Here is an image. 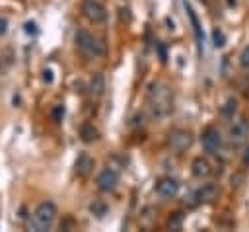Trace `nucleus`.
Returning a JSON list of instances; mask_svg holds the SVG:
<instances>
[{
  "instance_id": "obj_1",
  "label": "nucleus",
  "mask_w": 249,
  "mask_h": 232,
  "mask_svg": "<svg viewBox=\"0 0 249 232\" xmlns=\"http://www.w3.org/2000/svg\"><path fill=\"white\" fill-rule=\"evenodd\" d=\"M148 107L152 117L156 119H163L173 111V92L167 84L163 82H154L148 88Z\"/></svg>"
},
{
  "instance_id": "obj_2",
  "label": "nucleus",
  "mask_w": 249,
  "mask_h": 232,
  "mask_svg": "<svg viewBox=\"0 0 249 232\" xmlns=\"http://www.w3.org/2000/svg\"><path fill=\"white\" fill-rule=\"evenodd\" d=\"M74 41H76V47L89 58H99L105 55V43L97 37H93L89 31L86 29H78L76 35H74Z\"/></svg>"
},
{
  "instance_id": "obj_3",
  "label": "nucleus",
  "mask_w": 249,
  "mask_h": 232,
  "mask_svg": "<svg viewBox=\"0 0 249 232\" xmlns=\"http://www.w3.org/2000/svg\"><path fill=\"white\" fill-rule=\"evenodd\" d=\"M54 218H56V207H54V203L43 201V203H39L35 207L33 216H31V224H33V228L37 232H47L54 224Z\"/></svg>"
},
{
  "instance_id": "obj_4",
  "label": "nucleus",
  "mask_w": 249,
  "mask_h": 232,
  "mask_svg": "<svg viewBox=\"0 0 249 232\" xmlns=\"http://www.w3.org/2000/svg\"><path fill=\"white\" fill-rule=\"evenodd\" d=\"M228 136H230V142H231L233 146L245 144V140L249 138V121H247L245 117H239L237 121H233V123L230 125Z\"/></svg>"
},
{
  "instance_id": "obj_5",
  "label": "nucleus",
  "mask_w": 249,
  "mask_h": 232,
  "mask_svg": "<svg viewBox=\"0 0 249 232\" xmlns=\"http://www.w3.org/2000/svg\"><path fill=\"white\" fill-rule=\"evenodd\" d=\"M167 144L173 152H185L193 144V135L185 129H175L167 135Z\"/></svg>"
},
{
  "instance_id": "obj_6",
  "label": "nucleus",
  "mask_w": 249,
  "mask_h": 232,
  "mask_svg": "<svg viewBox=\"0 0 249 232\" xmlns=\"http://www.w3.org/2000/svg\"><path fill=\"white\" fill-rule=\"evenodd\" d=\"M82 14L91 23H103L107 19V10L99 0H84L82 2Z\"/></svg>"
},
{
  "instance_id": "obj_7",
  "label": "nucleus",
  "mask_w": 249,
  "mask_h": 232,
  "mask_svg": "<svg viewBox=\"0 0 249 232\" xmlns=\"http://www.w3.org/2000/svg\"><path fill=\"white\" fill-rule=\"evenodd\" d=\"M200 142H202V146H204V150H206L208 154H214V156H216V154L222 152V135H220V131L214 129V127H206V129L202 131Z\"/></svg>"
},
{
  "instance_id": "obj_8",
  "label": "nucleus",
  "mask_w": 249,
  "mask_h": 232,
  "mask_svg": "<svg viewBox=\"0 0 249 232\" xmlns=\"http://www.w3.org/2000/svg\"><path fill=\"white\" fill-rule=\"evenodd\" d=\"M156 193L161 199H173L179 193V181L173 177H161L156 183Z\"/></svg>"
},
{
  "instance_id": "obj_9",
  "label": "nucleus",
  "mask_w": 249,
  "mask_h": 232,
  "mask_svg": "<svg viewBox=\"0 0 249 232\" xmlns=\"http://www.w3.org/2000/svg\"><path fill=\"white\" fill-rule=\"evenodd\" d=\"M117 183H119V175H117V172L113 168H105V170L99 172V175H97V187L101 191H107L109 193V191H113L117 187Z\"/></svg>"
},
{
  "instance_id": "obj_10",
  "label": "nucleus",
  "mask_w": 249,
  "mask_h": 232,
  "mask_svg": "<svg viewBox=\"0 0 249 232\" xmlns=\"http://www.w3.org/2000/svg\"><path fill=\"white\" fill-rule=\"evenodd\" d=\"M93 170V158L88 152H82L74 162V172L78 177H88Z\"/></svg>"
},
{
  "instance_id": "obj_11",
  "label": "nucleus",
  "mask_w": 249,
  "mask_h": 232,
  "mask_svg": "<svg viewBox=\"0 0 249 232\" xmlns=\"http://www.w3.org/2000/svg\"><path fill=\"white\" fill-rule=\"evenodd\" d=\"M218 193H220V189H218L216 183H202V185L195 191V199H196L198 203H212V201L218 197Z\"/></svg>"
},
{
  "instance_id": "obj_12",
  "label": "nucleus",
  "mask_w": 249,
  "mask_h": 232,
  "mask_svg": "<svg viewBox=\"0 0 249 232\" xmlns=\"http://www.w3.org/2000/svg\"><path fill=\"white\" fill-rule=\"evenodd\" d=\"M191 172H193L195 177L206 179V177H210V174H212V166H210V162H208L206 158L196 156V158L193 160V164H191Z\"/></svg>"
},
{
  "instance_id": "obj_13",
  "label": "nucleus",
  "mask_w": 249,
  "mask_h": 232,
  "mask_svg": "<svg viewBox=\"0 0 249 232\" xmlns=\"http://www.w3.org/2000/svg\"><path fill=\"white\" fill-rule=\"evenodd\" d=\"M103 92H105V78H103V74L95 72L89 78V94L95 96V97H99V96H103Z\"/></svg>"
},
{
  "instance_id": "obj_14",
  "label": "nucleus",
  "mask_w": 249,
  "mask_h": 232,
  "mask_svg": "<svg viewBox=\"0 0 249 232\" xmlns=\"http://www.w3.org/2000/svg\"><path fill=\"white\" fill-rule=\"evenodd\" d=\"M185 10H187V16H189V19H191V23H193V29H195V35H196V41H198V47H202V39H204V35H202V29H200V23H198V18H196V14L193 12V8L185 2Z\"/></svg>"
},
{
  "instance_id": "obj_15",
  "label": "nucleus",
  "mask_w": 249,
  "mask_h": 232,
  "mask_svg": "<svg viewBox=\"0 0 249 232\" xmlns=\"http://www.w3.org/2000/svg\"><path fill=\"white\" fill-rule=\"evenodd\" d=\"M80 136H82L84 142H93V140H97L99 133H97V129L91 123H86V125L80 127Z\"/></svg>"
},
{
  "instance_id": "obj_16",
  "label": "nucleus",
  "mask_w": 249,
  "mask_h": 232,
  "mask_svg": "<svg viewBox=\"0 0 249 232\" xmlns=\"http://www.w3.org/2000/svg\"><path fill=\"white\" fill-rule=\"evenodd\" d=\"M89 213L95 216V218H105L109 214V205L105 201H93L89 205Z\"/></svg>"
},
{
  "instance_id": "obj_17",
  "label": "nucleus",
  "mask_w": 249,
  "mask_h": 232,
  "mask_svg": "<svg viewBox=\"0 0 249 232\" xmlns=\"http://www.w3.org/2000/svg\"><path fill=\"white\" fill-rule=\"evenodd\" d=\"M235 113H237V99H235L233 96H230V97L226 99L224 107H222V115H224L226 119H233Z\"/></svg>"
},
{
  "instance_id": "obj_18",
  "label": "nucleus",
  "mask_w": 249,
  "mask_h": 232,
  "mask_svg": "<svg viewBox=\"0 0 249 232\" xmlns=\"http://www.w3.org/2000/svg\"><path fill=\"white\" fill-rule=\"evenodd\" d=\"M181 224H183V213H173V214L167 218V226H169L171 230H179Z\"/></svg>"
},
{
  "instance_id": "obj_19",
  "label": "nucleus",
  "mask_w": 249,
  "mask_h": 232,
  "mask_svg": "<svg viewBox=\"0 0 249 232\" xmlns=\"http://www.w3.org/2000/svg\"><path fill=\"white\" fill-rule=\"evenodd\" d=\"M212 39H214V47H224V43H226V35H224V31L218 29V27L212 31Z\"/></svg>"
},
{
  "instance_id": "obj_20",
  "label": "nucleus",
  "mask_w": 249,
  "mask_h": 232,
  "mask_svg": "<svg viewBox=\"0 0 249 232\" xmlns=\"http://www.w3.org/2000/svg\"><path fill=\"white\" fill-rule=\"evenodd\" d=\"M239 64H241L243 68H249V45L243 47V51H241V55H239Z\"/></svg>"
},
{
  "instance_id": "obj_21",
  "label": "nucleus",
  "mask_w": 249,
  "mask_h": 232,
  "mask_svg": "<svg viewBox=\"0 0 249 232\" xmlns=\"http://www.w3.org/2000/svg\"><path fill=\"white\" fill-rule=\"evenodd\" d=\"M53 115H54V121H62V117H64V107H62V105H56L54 111H53Z\"/></svg>"
},
{
  "instance_id": "obj_22",
  "label": "nucleus",
  "mask_w": 249,
  "mask_h": 232,
  "mask_svg": "<svg viewBox=\"0 0 249 232\" xmlns=\"http://www.w3.org/2000/svg\"><path fill=\"white\" fill-rule=\"evenodd\" d=\"M25 33L37 35V25H35V21H27V23H25Z\"/></svg>"
},
{
  "instance_id": "obj_23",
  "label": "nucleus",
  "mask_w": 249,
  "mask_h": 232,
  "mask_svg": "<svg viewBox=\"0 0 249 232\" xmlns=\"http://www.w3.org/2000/svg\"><path fill=\"white\" fill-rule=\"evenodd\" d=\"M43 80L47 84H53V70H43Z\"/></svg>"
},
{
  "instance_id": "obj_24",
  "label": "nucleus",
  "mask_w": 249,
  "mask_h": 232,
  "mask_svg": "<svg viewBox=\"0 0 249 232\" xmlns=\"http://www.w3.org/2000/svg\"><path fill=\"white\" fill-rule=\"evenodd\" d=\"M8 31V21L4 18H0V35H4Z\"/></svg>"
},
{
  "instance_id": "obj_25",
  "label": "nucleus",
  "mask_w": 249,
  "mask_h": 232,
  "mask_svg": "<svg viewBox=\"0 0 249 232\" xmlns=\"http://www.w3.org/2000/svg\"><path fill=\"white\" fill-rule=\"evenodd\" d=\"M243 164H249V150H247V154L243 156Z\"/></svg>"
}]
</instances>
